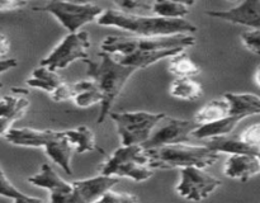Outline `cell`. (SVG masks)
Here are the masks:
<instances>
[{"instance_id": "cell-8", "label": "cell", "mask_w": 260, "mask_h": 203, "mask_svg": "<svg viewBox=\"0 0 260 203\" xmlns=\"http://www.w3.org/2000/svg\"><path fill=\"white\" fill-rule=\"evenodd\" d=\"M198 127L197 122L193 119H180L174 117L165 116L154 131L151 132L149 139L141 145L145 150L154 149V147L164 146V145L182 144V142H190L193 139L192 133Z\"/></svg>"}, {"instance_id": "cell-42", "label": "cell", "mask_w": 260, "mask_h": 203, "mask_svg": "<svg viewBox=\"0 0 260 203\" xmlns=\"http://www.w3.org/2000/svg\"><path fill=\"white\" fill-rule=\"evenodd\" d=\"M255 83H256V85L260 88V65L258 66V69H256V71H255Z\"/></svg>"}, {"instance_id": "cell-39", "label": "cell", "mask_w": 260, "mask_h": 203, "mask_svg": "<svg viewBox=\"0 0 260 203\" xmlns=\"http://www.w3.org/2000/svg\"><path fill=\"white\" fill-rule=\"evenodd\" d=\"M13 123H14V121H12V119L0 118V137L7 133L8 129L13 127Z\"/></svg>"}, {"instance_id": "cell-14", "label": "cell", "mask_w": 260, "mask_h": 203, "mask_svg": "<svg viewBox=\"0 0 260 203\" xmlns=\"http://www.w3.org/2000/svg\"><path fill=\"white\" fill-rule=\"evenodd\" d=\"M58 131L52 129H35L23 127L15 128L10 127L4 134V139L9 144L20 147H45L52 139H55Z\"/></svg>"}, {"instance_id": "cell-19", "label": "cell", "mask_w": 260, "mask_h": 203, "mask_svg": "<svg viewBox=\"0 0 260 203\" xmlns=\"http://www.w3.org/2000/svg\"><path fill=\"white\" fill-rule=\"evenodd\" d=\"M46 155L52 160L53 162L58 165L66 174H73V167H71V156H73L74 147L66 139L63 131H58L55 139L51 140L45 147Z\"/></svg>"}, {"instance_id": "cell-31", "label": "cell", "mask_w": 260, "mask_h": 203, "mask_svg": "<svg viewBox=\"0 0 260 203\" xmlns=\"http://www.w3.org/2000/svg\"><path fill=\"white\" fill-rule=\"evenodd\" d=\"M111 2L121 12L137 14L139 12H150L154 0H111Z\"/></svg>"}, {"instance_id": "cell-1", "label": "cell", "mask_w": 260, "mask_h": 203, "mask_svg": "<svg viewBox=\"0 0 260 203\" xmlns=\"http://www.w3.org/2000/svg\"><path fill=\"white\" fill-rule=\"evenodd\" d=\"M96 23L102 27L117 28L141 37L172 36L179 33H194L197 27L183 19H167L156 15H141L135 13L121 12L118 9L103 10Z\"/></svg>"}, {"instance_id": "cell-11", "label": "cell", "mask_w": 260, "mask_h": 203, "mask_svg": "<svg viewBox=\"0 0 260 203\" xmlns=\"http://www.w3.org/2000/svg\"><path fill=\"white\" fill-rule=\"evenodd\" d=\"M208 17L260 30V0H243L228 10H206Z\"/></svg>"}, {"instance_id": "cell-30", "label": "cell", "mask_w": 260, "mask_h": 203, "mask_svg": "<svg viewBox=\"0 0 260 203\" xmlns=\"http://www.w3.org/2000/svg\"><path fill=\"white\" fill-rule=\"evenodd\" d=\"M0 195L9 198V199L14 200V202H42L41 198L24 194L17 187H14L12 182L7 178L5 173L3 172L2 166H0Z\"/></svg>"}, {"instance_id": "cell-35", "label": "cell", "mask_w": 260, "mask_h": 203, "mask_svg": "<svg viewBox=\"0 0 260 203\" xmlns=\"http://www.w3.org/2000/svg\"><path fill=\"white\" fill-rule=\"evenodd\" d=\"M73 96V90H71V83H66L63 81L61 85H58L52 93L50 94V98L53 101H66L71 100Z\"/></svg>"}, {"instance_id": "cell-22", "label": "cell", "mask_w": 260, "mask_h": 203, "mask_svg": "<svg viewBox=\"0 0 260 203\" xmlns=\"http://www.w3.org/2000/svg\"><path fill=\"white\" fill-rule=\"evenodd\" d=\"M239 122H241V119L239 118V117L230 116V114H229V116H226L225 118L218 119V121L210 122V123L198 124L197 128L193 131L192 136L193 139L207 140V139H211V137L229 134L235 129V127L238 126Z\"/></svg>"}, {"instance_id": "cell-32", "label": "cell", "mask_w": 260, "mask_h": 203, "mask_svg": "<svg viewBox=\"0 0 260 203\" xmlns=\"http://www.w3.org/2000/svg\"><path fill=\"white\" fill-rule=\"evenodd\" d=\"M140 198L134 193L128 192H114L113 188L109 189L103 197L99 199V202L107 203H135L139 202Z\"/></svg>"}, {"instance_id": "cell-34", "label": "cell", "mask_w": 260, "mask_h": 203, "mask_svg": "<svg viewBox=\"0 0 260 203\" xmlns=\"http://www.w3.org/2000/svg\"><path fill=\"white\" fill-rule=\"evenodd\" d=\"M240 139L245 144L250 145L251 147H255L260 151V122L251 124L248 128L244 129L243 133L240 134Z\"/></svg>"}, {"instance_id": "cell-27", "label": "cell", "mask_w": 260, "mask_h": 203, "mask_svg": "<svg viewBox=\"0 0 260 203\" xmlns=\"http://www.w3.org/2000/svg\"><path fill=\"white\" fill-rule=\"evenodd\" d=\"M169 70L178 78H192L201 73V67L188 56L185 50L169 57Z\"/></svg>"}, {"instance_id": "cell-40", "label": "cell", "mask_w": 260, "mask_h": 203, "mask_svg": "<svg viewBox=\"0 0 260 203\" xmlns=\"http://www.w3.org/2000/svg\"><path fill=\"white\" fill-rule=\"evenodd\" d=\"M173 2H177V3H179V4L185 5V7H188V8L193 7V5L196 4V0H173Z\"/></svg>"}, {"instance_id": "cell-12", "label": "cell", "mask_w": 260, "mask_h": 203, "mask_svg": "<svg viewBox=\"0 0 260 203\" xmlns=\"http://www.w3.org/2000/svg\"><path fill=\"white\" fill-rule=\"evenodd\" d=\"M28 183L35 187L47 189L51 194L50 200L53 203L69 202V198L73 192L71 184L65 182L48 162L42 164L37 174L28 178Z\"/></svg>"}, {"instance_id": "cell-29", "label": "cell", "mask_w": 260, "mask_h": 203, "mask_svg": "<svg viewBox=\"0 0 260 203\" xmlns=\"http://www.w3.org/2000/svg\"><path fill=\"white\" fill-rule=\"evenodd\" d=\"M151 12L167 19H183L189 14V8L173 0H154Z\"/></svg>"}, {"instance_id": "cell-26", "label": "cell", "mask_w": 260, "mask_h": 203, "mask_svg": "<svg viewBox=\"0 0 260 203\" xmlns=\"http://www.w3.org/2000/svg\"><path fill=\"white\" fill-rule=\"evenodd\" d=\"M226 116H229V101L225 98L212 99L196 113L194 121L198 124L210 123L225 118Z\"/></svg>"}, {"instance_id": "cell-5", "label": "cell", "mask_w": 260, "mask_h": 203, "mask_svg": "<svg viewBox=\"0 0 260 203\" xmlns=\"http://www.w3.org/2000/svg\"><path fill=\"white\" fill-rule=\"evenodd\" d=\"M35 12L52 15L69 33L78 32L85 24L96 22L103 13L96 4H81L68 0H51L40 7H33Z\"/></svg>"}, {"instance_id": "cell-36", "label": "cell", "mask_w": 260, "mask_h": 203, "mask_svg": "<svg viewBox=\"0 0 260 203\" xmlns=\"http://www.w3.org/2000/svg\"><path fill=\"white\" fill-rule=\"evenodd\" d=\"M28 4L27 0H0V12L19 10Z\"/></svg>"}, {"instance_id": "cell-9", "label": "cell", "mask_w": 260, "mask_h": 203, "mask_svg": "<svg viewBox=\"0 0 260 203\" xmlns=\"http://www.w3.org/2000/svg\"><path fill=\"white\" fill-rule=\"evenodd\" d=\"M221 185V180L205 172V167L187 166L180 169L177 193L188 200H203Z\"/></svg>"}, {"instance_id": "cell-3", "label": "cell", "mask_w": 260, "mask_h": 203, "mask_svg": "<svg viewBox=\"0 0 260 203\" xmlns=\"http://www.w3.org/2000/svg\"><path fill=\"white\" fill-rule=\"evenodd\" d=\"M145 150V149H144ZM149 166L152 169L169 170L175 167L212 166L220 159V154L203 146H193L187 142L182 144L164 145V146L154 147L145 150Z\"/></svg>"}, {"instance_id": "cell-37", "label": "cell", "mask_w": 260, "mask_h": 203, "mask_svg": "<svg viewBox=\"0 0 260 203\" xmlns=\"http://www.w3.org/2000/svg\"><path fill=\"white\" fill-rule=\"evenodd\" d=\"M18 66V61L15 58H0V74L9 71Z\"/></svg>"}, {"instance_id": "cell-10", "label": "cell", "mask_w": 260, "mask_h": 203, "mask_svg": "<svg viewBox=\"0 0 260 203\" xmlns=\"http://www.w3.org/2000/svg\"><path fill=\"white\" fill-rule=\"evenodd\" d=\"M119 182L118 177L114 175L99 174L93 178L74 180L71 183V192L69 202L70 203H90L99 202L102 197Z\"/></svg>"}, {"instance_id": "cell-4", "label": "cell", "mask_w": 260, "mask_h": 203, "mask_svg": "<svg viewBox=\"0 0 260 203\" xmlns=\"http://www.w3.org/2000/svg\"><path fill=\"white\" fill-rule=\"evenodd\" d=\"M196 45V38L190 33H179L172 36H156V37H119V36H108L101 45V51L114 55L135 52V51H160L172 50V48H183L187 50Z\"/></svg>"}, {"instance_id": "cell-25", "label": "cell", "mask_w": 260, "mask_h": 203, "mask_svg": "<svg viewBox=\"0 0 260 203\" xmlns=\"http://www.w3.org/2000/svg\"><path fill=\"white\" fill-rule=\"evenodd\" d=\"M170 94L183 100H197L203 95V88L192 78H177L170 85Z\"/></svg>"}, {"instance_id": "cell-6", "label": "cell", "mask_w": 260, "mask_h": 203, "mask_svg": "<svg viewBox=\"0 0 260 203\" xmlns=\"http://www.w3.org/2000/svg\"><path fill=\"white\" fill-rule=\"evenodd\" d=\"M167 116L150 112H113L109 113L117 127L122 145H142L150 137L156 124Z\"/></svg>"}, {"instance_id": "cell-45", "label": "cell", "mask_w": 260, "mask_h": 203, "mask_svg": "<svg viewBox=\"0 0 260 203\" xmlns=\"http://www.w3.org/2000/svg\"><path fill=\"white\" fill-rule=\"evenodd\" d=\"M27 2H28V0H27Z\"/></svg>"}, {"instance_id": "cell-15", "label": "cell", "mask_w": 260, "mask_h": 203, "mask_svg": "<svg viewBox=\"0 0 260 203\" xmlns=\"http://www.w3.org/2000/svg\"><path fill=\"white\" fill-rule=\"evenodd\" d=\"M183 51V48H172V50H160V51H135V52L124 53V55H112L117 61L127 66H132L136 70L146 69L159 61L172 57L175 53Z\"/></svg>"}, {"instance_id": "cell-43", "label": "cell", "mask_w": 260, "mask_h": 203, "mask_svg": "<svg viewBox=\"0 0 260 203\" xmlns=\"http://www.w3.org/2000/svg\"><path fill=\"white\" fill-rule=\"evenodd\" d=\"M2 89H3V84L0 83V90H2ZM0 96H2V95H0Z\"/></svg>"}, {"instance_id": "cell-2", "label": "cell", "mask_w": 260, "mask_h": 203, "mask_svg": "<svg viewBox=\"0 0 260 203\" xmlns=\"http://www.w3.org/2000/svg\"><path fill=\"white\" fill-rule=\"evenodd\" d=\"M98 58L99 60L96 62L90 58L84 62L88 66L86 75L98 85L103 96L101 103V112L96 119V122L101 124L109 116L116 99L123 90L129 78L137 70L132 66L123 65L117 61L112 53L104 52V51L98 53Z\"/></svg>"}, {"instance_id": "cell-16", "label": "cell", "mask_w": 260, "mask_h": 203, "mask_svg": "<svg viewBox=\"0 0 260 203\" xmlns=\"http://www.w3.org/2000/svg\"><path fill=\"white\" fill-rule=\"evenodd\" d=\"M28 94L27 89L12 88L9 94L0 96V118H9L14 122L22 118L29 107Z\"/></svg>"}, {"instance_id": "cell-33", "label": "cell", "mask_w": 260, "mask_h": 203, "mask_svg": "<svg viewBox=\"0 0 260 203\" xmlns=\"http://www.w3.org/2000/svg\"><path fill=\"white\" fill-rule=\"evenodd\" d=\"M241 43L250 52L260 55V30L251 29L241 35Z\"/></svg>"}, {"instance_id": "cell-41", "label": "cell", "mask_w": 260, "mask_h": 203, "mask_svg": "<svg viewBox=\"0 0 260 203\" xmlns=\"http://www.w3.org/2000/svg\"><path fill=\"white\" fill-rule=\"evenodd\" d=\"M68 2L81 3V4H95L96 0H68Z\"/></svg>"}, {"instance_id": "cell-21", "label": "cell", "mask_w": 260, "mask_h": 203, "mask_svg": "<svg viewBox=\"0 0 260 203\" xmlns=\"http://www.w3.org/2000/svg\"><path fill=\"white\" fill-rule=\"evenodd\" d=\"M71 90H73L71 100L79 108H89L102 103L103 99L98 85L91 79H84L76 83H71Z\"/></svg>"}, {"instance_id": "cell-24", "label": "cell", "mask_w": 260, "mask_h": 203, "mask_svg": "<svg viewBox=\"0 0 260 203\" xmlns=\"http://www.w3.org/2000/svg\"><path fill=\"white\" fill-rule=\"evenodd\" d=\"M63 79L56 73V70L40 65L32 71V75L25 80L28 86L35 89H41L50 95L58 85L63 83Z\"/></svg>"}, {"instance_id": "cell-20", "label": "cell", "mask_w": 260, "mask_h": 203, "mask_svg": "<svg viewBox=\"0 0 260 203\" xmlns=\"http://www.w3.org/2000/svg\"><path fill=\"white\" fill-rule=\"evenodd\" d=\"M205 145L208 149L218 152V154H258L259 150L245 144L240 136L234 134H223V136L211 137L205 140Z\"/></svg>"}, {"instance_id": "cell-38", "label": "cell", "mask_w": 260, "mask_h": 203, "mask_svg": "<svg viewBox=\"0 0 260 203\" xmlns=\"http://www.w3.org/2000/svg\"><path fill=\"white\" fill-rule=\"evenodd\" d=\"M9 48H10V43L9 40H8L7 36L2 35L0 33V58L5 57L9 52Z\"/></svg>"}, {"instance_id": "cell-13", "label": "cell", "mask_w": 260, "mask_h": 203, "mask_svg": "<svg viewBox=\"0 0 260 203\" xmlns=\"http://www.w3.org/2000/svg\"><path fill=\"white\" fill-rule=\"evenodd\" d=\"M223 173L228 178L245 183L260 174L258 154H231L226 160Z\"/></svg>"}, {"instance_id": "cell-23", "label": "cell", "mask_w": 260, "mask_h": 203, "mask_svg": "<svg viewBox=\"0 0 260 203\" xmlns=\"http://www.w3.org/2000/svg\"><path fill=\"white\" fill-rule=\"evenodd\" d=\"M63 133L71 144V146L74 147V151L79 152V154L91 151L103 152V150L96 145L95 134H94L93 129L89 128V127L79 126L75 128L65 129Z\"/></svg>"}, {"instance_id": "cell-7", "label": "cell", "mask_w": 260, "mask_h": 203, "mask_svg": "<svg viewBox=\"0 0 260 203\" xmlns=\"http://www.w3.org/2000/svg\"><path fill=\"white\" fill-rule=\"evenodd\" d=\"M90 46V37L85 30L68 33L60 43L41 60L40 65L51 70H62L75 61L88 60Z\"/></svg>"}, {"instance_id": "cell-17", "label": "cell", "mask_w": 260, "mask_h": 203, "mask_svg": "<svg viewBox=\"0 0 260 203\" xmlns=\"http://www.w3.org/2000/svg\"><path fill=\"white\" fill-rule=\"evenodd\" d=\"M229 101V114L244 118L260 114V96L251 93H229L223 94Z\"/></svg>"}, {"instance_id": "cell-28", "label": "cell", "mask_w": 260, "mask_h": 203, "mask_svg": "<svg viewBox=\"0 0 260 203\" xmlns=\"http://www.w3.org/2000/svg\"><path fill=\"white\" fill-rule=\"evenodd\" d=\"M114 177L118 178H129L135 182H145L154 175V169L147 164L139 161H128L124 164L118 165L113 170Z\"/></svg>"}, {"instance_id": "cell-18", "label": "cell", "mask_w": 260, "mask_h": 203, "mask_svg": "<svg viewBox=\"0 0 260 203\" xmlns=\"http://www.w3.org/2000/svg\"><path fill=\"white\" fill-rule=\"evenodd\" d=\"M128 161H139L149 165L146 152L141 145H122L112 154V156L106 162L101 165L99 170H101V174L112 175L113 170L118 165Z\"/></svg>"}, {"instance_id": "cell-44", "label": "cell", "mask_w": 260, "mask_h": 203, "mask_svg": "<svg viewBox=\"0 0 260 203\" xmlns=\"http://www.w3.org/2000/svg\"><path fill=\"white\" fill-rule=\"evenodd\" d=\"M258 157H259V161H260V151L258 152Z\"/></svg>"}]
</instances>
